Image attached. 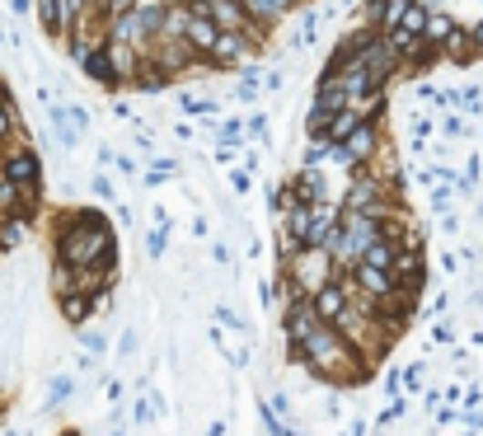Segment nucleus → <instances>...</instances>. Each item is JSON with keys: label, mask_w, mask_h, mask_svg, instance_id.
Returning a JSON list of instances; mask_svg holds the SVG:
<instances>
[{"label": "nucleus", "mask_w": 483, "mask_h": 436, "mask_svg": "<svg viewBox=\"0 0 483 436\" xmlns=\"http://www.w3.org/2000/svg\"><path fill=\"white\" fill-rule=\"evenodd\" d=\"M469 38H474V52H478V57H483V19H478V24H474V28H469Z\"/></svg>", "instance_id": "c9c22d12"}, {"label": "nucleus", "mask_w": 483, "mask_h": 436, "mask_svg": "<svg viewBox=\"0 0 483 436\" xmlns=\"http://www.w3.org/2000/svg\"><path fill=\"white\" fill-rule=\"evenodd\" d=\"M216 319H221L225 328H240V333H244V319H240V315H235L231 306H216Z\"/></svg>", "instance_id": "c756f323"}, {"label": "nucleus", "mask_w": 483, "mask_h": 436, "mask_svg": "<svg viewBox=\"0 0 483 436\" xmlns=\"http://www.w3.org/2000/svg\"><path fill=\"white\" fill-rule=\"evenodd\" d=\"M207 131H211V146H249V137H244V118H216Z\"/></svg>", "instance_id": "dca6fc26"}, {"label": "nucleus", "mask_w": 483, "mask_h": 436, "mask_svg": "<svg viewBox=\"0 0 483 436\" xmlns=\"http://www.w3.org/2000/svg\"><path fill=\"white\" fill-rule=\"evenodd\" d=\"M231 99H235V104H259V99H263V66L240 71V80L231 85Z\"/></svg>", "instance_id": "2eb2a0df"}, {"label": "nucleus", "mask_w": 483, "mask_h": 436, "mask_svg": "<svg viewBox=\"0 0 483 436\" xmlns=\"http://www.w3.org/2000/svg\"><path fill=\"white\" fill-rule=\"evenodd\" d=\"M132 5H137V0H108V5H104V10H108V19H113V15H122V10H132Z\"/></svg>", "instance_id": "72a5a7b5"}, {"label": "nucleus", "mask_w": 483, "mask_h": 436, "mask_svg": "<svg viewBox=\"0 0 483 436\" xmlns=\"http://www.w3.org/2000/svg\"><path fill=\"white\" fill-rule=\"evenodd\" d=\"M94 155H99V170H113V155H118V151H113V146H99Z\"/></svg>", "instance_id": "473e14b6"}, {"label": "nucleus", "mask_w": 483, "mask_h": 436, "mask_svg": "<svg viewBox=\"0 0 483 436\" xmlns=\"http://www.w3.org/2000/svg\"><path fill=\"white\" fill-rule=\"evenodd\" d=\"M211 258H216L221 267H231V249H225V244H211Z\"/></svg>", "instance_id": "f704fd0d"}, {"label": "nucleus", "mask_w": 483, "mask_h": 436, "mask_svg": "<svg viewBox=\"0 0 483 436\" xmlns=\"http://www.w3.org/2000/svg\"><path fill=\"white\" fill-rule=\"evenodd\" d=\"M282 85H286V76H282V71H263V94H277Z\"/></svg>", "instance_id": "2f4dec72"}, {"label": "nucleus", "mask_w": 483, "mask_h": 436, "mask_svg": "<svg viewBox=\"0 0 483 436\" xmlns=\"http://www.w3.org/2000/svg\"><path fill=\"white\" fill-rule=\"evenodd\" d=\"M165 5H192V0H165Z\"/></svg>", "instance_id": "58836bf2"}, {"label": "nucleus", "mask_w": 483, "mask_h": 436, "mask_svg": "<svg viewBox=\"0 0 483 436\" xmlns=\"http://www.w3.org/2000/svg\"><path fill=\"white\" fill-rule=\"evenodd\" d=\"M10 141H24V127H19V104L10 85L0 80V146H10Z\"/></svg>", "instance_id": "9b49d317"}, {"label": "nucleus", "mask_w": 483, "mask_h": 436, "mask_svg": "<svg viewBox=\"0 0 483 436\" xmlns=\"http://www.w3.org/2000/svg\"><path fill=\"white\" fill-rule=\"evenodd\" d=\"M0 43H10V33H5V28H0Z\"/></svg>", "instance_id": "a19ab883"}, {"label": "nucleus", "mask_w": 483, "mask_h": 436, "mask_svg": "<svg viewBox=\"0 0 483 436\" xmlns=\"http://www.w3.org/2000/svg\"><path fill=\"white\" fill-rule=\"evenodd\" d=\"M108 47V61H113V76L118 85H132L141 76V61H146V47H127V43H104Z\"/></svg>", "instance_id": "0eeeda50"}, {"label": "nucleus", "mask_w": 483, "mask_h": 436, "mask_svg": "<svg viewBox=\"0 0 483 436\" xmlns=\"http://www.w3.org/2000/svg\"><path fill=\"white\" fill-rule=\"evenodd\" d=\"M61 109H67V118L76 122V131L85 137V131H89V122H94V118H89V109H85V104H76V99H71V104H61Z\"/></svg>", "instance_id": "a878e982"}, {"label": "nucleus", "mask_w": 483, "mask_h": 436, "mask_svg": "<svg viewBox=\"0 0 483 436\" xmlns=\"http://www.w3.org/2000/svg\"><path fill=\"white\" fill-rule=\"evenodd\" d=\"M305 5H319V0H305Z\"/></svg>", "instance_id": "79ce46f5"}, {"label": "nucleus", "mask_w": 483, "mask_h": 436, "mask_svg": "<svg viewBox=\"0 0 483 436\" xmlns=\"http://www.w3.org/2000/svg\"><path fill=\"white\" fill-rule=\"evenodd\" d=\"M456 113H465V118H483V85H465V89H456Z\"/></svg>", "instance_id": "aec40b11"}, {"label": "nucleus", "mask_w": 483, "mask_h": 436, "mask_svg": "<svg viewBox=\"0 0 483 436\" xmlns=\"http://www.w3.org/2000/svg\"><path fill=\"white\" fill-rule=\"evenodd\" d=\"M263 47L249 38V33H221L216 38V52H211V71H240L244 61H253Z\"/></svg>", "instance_id": "7ed1b4c3"}, {"label": "nucleus", "mask_w": 483, "mask_h": 436, "mask_svg": "<svg viewBox=\"0 0 483 436\" xmlns=\"http://www.w3.org/2000/svg\"><path fill=\"white\" fill-rule=\"evenodd\" d=\"M89 192H94V197H99V202H113V197H118V188H113L108 170H99V174H94V179H89Z\"/></svg>", "instance_id": "5701e85b"}, {"label": "nucleus", "mask_w": 483, "mask_h": 436, "mask_svg": "<svg viewBox=\"0 0 483 436\" xmlns=\"http://www.w3.org/2000/svg\"><path fill=\"white\" fill-rule=\"evenodd\" d=\"M338 5H343V10H352V5H357V0H338Z\"/></svg>", "instance_id": "ea45409f"}, {"label": "nucleus", "mask_w": 483, "mask_h": 436, "mask_svg": "<svg viewBox=\"0 0 483 436\" xmlns=\"http://www.w3.org/2000/svg\"><path fill=\"white\" fill-rule=\"evenodd\" d=\"M432 141H437V113L413 109L408 113V155H427Z\"/></svg>", "instance_id": "1a4fd4ad"}, {"label": "nucleus", "mask_w": 483, "mask_h": 436, "mask_svg": "<svg viewBox=\"0 0 483 436\" xmlns=\"http://www.w3.org/2000/svg\"><path fill=\"white\" fill-rule=\"evenodd\" d=\"M71 389H76V380H71V376H61V380H52V389H47V409H57V404H67V399H71Z\"/></svg>", "instance_id": "393cba45"}, {"label": "nucleus", "mask_w": 483, "mask_h": 436, "mask_svg": "<svg viewBox=\"0 0 483 436\" xmlns=\"http://www.w3.org/2000/svg\"><path fill=\"white\" fill-rule=\"evenodd\" d=\"M460 33H465V24H460L456 15H450V10H432V15H427V33H423V38H427V43H437V47L446 52L450 43L460 38Z\"/></svg>", "instance_id": "9d476101"}, {"label": "nucleus", "mask_w": 483, "mask_h": 436, "mask_svg": "<svg viewBox=\"0 0 483 436\" xmlns=\"http://www.w3.org/2000/svg\"><path fill=\"white\" fill-rule=\"evenodd\" d=\"M183 28H188V5H165V19H159V38H183Z\"/></svg>", "instance_id": "a211bd4d"}, {"label": "nucleus", "mask_w": 483, "mask_h": 436, "mask_svg": "<svg viewBox=\"0 0 483 436\" xmlns=\"http://www.w3.org/2000/svg\"><path fill=\"white\" fill-rule=\"evenodd\" d=\"M113 170H118L122 179H137V174H141V164H137L132 155H122V151H118V155H113Z\"/></svg>", "instance_id": "cd10ccee"}, {"label": "nucleus", "mask_w": 483, "mask_h": 436, "mask_svg": "<svg viewBox=\"0 0 483 436\" xmlns=\"http://www.w3.org/2000/svg\"><path fill=\"white\" fill-rule=\"evenodd\" d=\"M0 174H5L15 188L43 197V155L28 146V141H10L0 146Z\"/></svg>", "instance_id": "f03ea898"}, {"label": "nucleus", "mask_w": 483, "mask_h": 436, "mask_svg": "<svg viewBox=\"0 0 483 436\" xmlns=\"http://www.w3.org/2000/svg\"><path fill=\"white\" fill-rule=\"evenodd\" d=\"M47 127H52V141L61 151H76L80 146V131H76V122L67 118V109H61V104H47Z\"/></svg>", "instance_id": "f8f14e48"}, {"label": "nucleus", "mask_w": 483, "mask_h": 436, "mask_svg": "<svg viewBox=\"0 0 483 436\" xmlns=\"http://www.w3.org/2000/svg\"><path fill=\"white\" fill-rule=\"evenodd\" d=\"M174 104H179V113H183V118H192L202 131L221 118V104H216L211 94H198V89H179V94H174Z\"/></svg>", "instance_id": "39448f33"}, {"label": "nucleus", "mask_w": 483, "mask_h": 436, "mask_svg": "<svg viewBox=\"0 0 483 436\" xmlns=\"http://www.w3.org/2000/svg\"><path fill=\"white\" fill-rule=\"evenodd\" d=\"M417 5H427V10H446V0H417Z\"/></svg>", "instance_id": "4c0bfd02"}, {"label": "nucleus", "mask_w": 483, "mask_h": 436, "mask_svg": "<svg viewBox=\"0 0 483 436\" xmlns=\"http://www.w3.org/2000/svg\"><path fill=\"white\" fill-rule=\"evenodd\" d=\"M216 38H221V28L207 19V15H188V28H183V43L198 52V57H207L211 61V52H216Z\"/></svg>", "instance_id": "6e6552de"}, {"label": "nucleus", "mask_w": 483, "mask_h": 436, "mask_svg": "<svg viewBox=\"0 0 483 436\" xmlns=\"http://www.w3.org/2000/svg\"><path fill=\"white\" fill-rule=\"evenodd\" d=\"M427 5H417V0H413V5L404 10V19H399V33H408V38H423V33H427Z\"/></svg>", "instance_id": "6ab92c4d"}, {"label": "nucleus", "mask_w": 483, "mask_h": 436, "mask_svg": "<svg viewBox=\"0 0 483 436\" xmlns=\"http://www.w3.org/2000/svg\"><path fill=\"white\" fill-rule=\"evenodd\" d=\"M417 99H423L427 109H437V113H450V109H456V85H432V80H423V85H417Z\"/></svg>", "instance_id": "f3484780"}, {"label": "nucleus", "mask_w": 483, "mask_h": 436, "mask_svg": "<svg viewBox=\"0 0 483 436\" xmlns=\"http://www.w3.org/2000/svg\"><path fill=\"white\" fill-rule=\"evenodd\" d=\"M231 188H235V192H240V197H244V192H249V188H253V174H249V170H244V164H240V170H231Z\"/></svg>", "instance_id": "c85d7f7f"}, {"label": "nucleus", "mask_w": 483, "mask_h": 436, "mask_svg": "<svg viewBox=\"0 0 483 436\" xmlns=\"http://www.w3.org/2000/svg\"><path fill=\"white\" fill-rule=\"evenodd\" d=\"M362 122H366V118H362L357 109H343V113H334V118L324 122V141H329V146H343V141H347V137H352V131H357Z\"/></svg>", "instance_id": "4468645a"}, {"label": "nucleus", "mask_w": 483, "mask_h": 436, "mask_svg": "<svg viewBox=\"0 0 483 436\" xmlns=\"http://www.w3.org/2000/svg\"><path fill=\"white\" fill-rule=\"evenodd\" d=\"M165 244H170V230H165V225L146 230V254H150V258H165Z\"/></svg>", "instance_id": "b1692460"}, {"label": "nucleus", "mask_w": 483, "mask_h": 436, "mask_svg": "<svg viewBox=\"0 0 483 436\" xmlns=\"http://www.w3.org/2000/svg\"><path fill=\"white\" fill-rule=\"evenodd\" d=\"M113 118H122V122H132V109L122 104V99H113Z\"/></svg>", "instance_id": "e433bc0d"}, {"label": "nucleus", "mask_w": 483, "mask_h": 436, "mask_svg": "<svg viewBox=\"0 0 483 436\" xmlns=\"http://www.w3.org/2000/svg\"><path fill=\"white\" fill-rule=\"evenodd\" d=\"M132 146L141 151V164H146V160H150V155L159 151V141H155V131H150L146 122H132Z\"/></svg>", "instance_id": "4be33fe9"}, {"label": "nucleus", "mask_w": 483, "mask_h": 436, "mask_svg": "<svg viewBox=\"0 0 483 436\" xmlns=\"http://www.w3.org/2000/svg\"><path fill=\"white\" fill-rule=\"evenodd\" d=\"M437 137L450 141V146H456V141H469V137H474V122H469L465 113H456V109H450V113H437Z\"/></svg>", "instance_id": "ddd939ff"}, {"label": "nucleus", "mask_w": 483, "mask_h": 436, "mask_svg": "<svg viewBox=\"0 0 483 436\" xmlns=\"http://www.w3.org/2000/svg\"><path fill=\"white\" fill-rule=\"evenodd\" d=\"M118 254V240H113V225L104 212L94 207H71L57 216V240H52V258L61 267H89Z\"/></svg>", "instance_id": "f257e3e1"}, {"label": "nucleus", "mask_w": 483, "mask_h": 436, "mask_svg": "<svg viewBox=\"0 0 483 436\" xmlns=\"http://www.w3.org/2000/svg\"><path fill=\"white\" fill-rule=\"evenodd\" d=\"M244 146H211V164H221V170H231V164L240 160Z\"/></svg>", "instance_id": "bb28decb"}, {"label": "nucleus", "mask_w": 483, "mask_h": 436, "mask_svg": "<svg viewBox=\"0 0 483 436\" xmlns=\"http://www.w3.org/2000/svg\"><path fill=\"white\" fill-rule=\"evenodd\" d=\"M34 10H38V0H10V15H15V19H28Z\"/></svg>", "instance_id": "7c9ffc66"}, {"label": "nucleus", "mask_w": 483, "mask_h": 436, "mask_svg": "<svg viewBox=\"0 0 483 436\" xmlns=\"http://www.w3.org/2000/svg\"><path fill=\"white\" fill-rule=\"evenodd\" d=\"M380 141H385V122H362V127L338 146V155H343L347 170H357V164H366V160L380 151Z\"/></svg>", "instance_id": "20e7f679"}, {"label": "nucleus", "mask_w": 483, "mask_h": 436, "mask_svg": "<svg viewBox=\"0 0 483 436\" xmlns=\"http://www.w3.org/2000/svg\"><path fill=\"white\" fill-rule=\"evenodd\" d=\"M108 43H127V47H146L150 43V28L141 24L137 10H122L108 19Z\"/></svg>", "instance_id": "423d86ee"}, {"label": "nucleus", "mask_w": 483, "mask_h": 436, "mask_svg": "<svg viewBox=\"0 0 483 436\" xmlns=\"http://www.w3.org/2000/svg\"><path fill=\"white\" fill-rule=\"evenodd\" d=\"M244 137H249V141H263V146L272 141V131H268V113H263V109H249V113H244Z\"/></svg>", "instance_id": "412c9836"}]
</instances>
